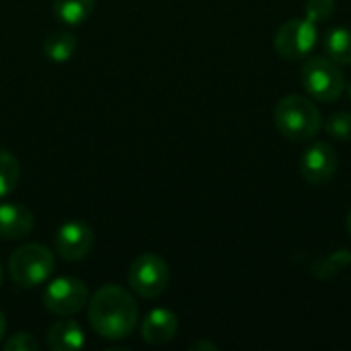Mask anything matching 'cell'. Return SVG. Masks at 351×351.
<instances>
[{"instance_id":"ba28073f","label":"cell","mask_w":351,"mask_h":351,"mask_svg":"<svg viewBox=\"0 0 351 351\" xmlns=\"http://www.w3.org/2000/svg\"><path fill=\"white\" fill-rule=\"evenodd\" d=\"M95 247V232L88 224L72 220L60 226L56 234V253L66 261H82Z\"/></svg>"},{"instance_id":"44dd1931","label":"cell","mask_w":351,"mask_h":351,"mask_svg":"<svg viewBox=\"0 0 351 351\" xmlns=\"http://www.w3.org/2000/svg\"><path fill=\"white\" fill-rule=\"evenodd\" d=\"M191 351H197V350H210V351H216L218 348L214 346V343H210V341H199V343H195V346H191L189 348Z\"/></svg>"},{"instance_id":"52a82bcc","label":"cell","mask_w":351,"mask_h":351,"mask_svg":"<svg viewBox=\"0 0 351 351\" xmlns=\"http://www.w3.org/2000/svg\"><path fill=\"white\" fill-rule=\"evenodd\" d=\"M88 304L86 284L76 278H58L43 292V306L56 317H74Z\"/></svg>"},{"instance_id":"7a4b0ae2","label":"cell","mask_w":351,"mask_h":351,"mask_svg":"<svg viewBox=\"0 0 351 351\" xmlns=\"http://www.w3.org/2000/svg\"><path fill=\"white\" fill-rule=\"evenodd\" d=\"M274 121L284 138L292 142H308L321 132L323 115L308 97L288 95L276 105Z\"/></svg>"},{"instance_id":"9a60e30c","label":"cell","mask_w":351,"mask_h":351,"mask_svg":"<svg viewBox=\"0 0 351 351\" xmlns=\"http://www.w3.org/2000/svg\"><path fill=\"white\" fill-rule=\"evenodd\" d=\"M95 8V0H53L56 16L66 25H80Z\"/></svg>"},{"instance_id":"7402d4cb","label":"cell","mask_w":351,"mask_h":351,"mask_svg":"<svg viewBox=\"0 0 351 351\" xmlns=\"http://www.w3.org/2000/svg\"><path fill=\"white\" fill-rule=\"evenodd\" d=\"M4 333H6V319H4V315L0 313V339H2Z\"/></svg>"},{"instance_id":"277c9868","label":"cell","mask_w":351,"mask_h":351,"mask_svg":"<svg viewBox=\"0 0 351 351\" xmlns=\"http://www.w3.org/2000/svg\"><path fill=\"white\" fill-rule=\"evenodd\" d=\"M302 84L306 93L321 103H333L346 90V78L339 64L327 56H313L304 62Z\"/></svg>"},{"instance_id":"8992f818","label":"cell","mask_w":351,"mask_h":351,"mask_svg":"<svg viewBox=\"0 0 351 351\" xmlns=\"http://www.w3.org/2000/svg\"><path fill=\"white\" fill-rule=\"evenodd\" d=\"M319 39V31L317 25L313 21L304 19H290L286 21L278 33H276V51L280 58L284 60H302L306 58Z\"/></svg>"},{"instance_id":"cb8c5ba5","label":"cell","mask_w":351,"mask_h":351,"mask_svg":"<svg viewBox=\"0 0 351 351\" xmlns=\"http://www.w3.org/2000/svg\"><path fill=\"white\" fill-rule=\"evenodd\" d=\"M346 90H348V97H350V101H351V82L346 84Z\"/></svg>"},{"instance_id":"d6986e66","label":"cell","mask_w":351,"mask_h":351,"mask_svg":"<svg viewBox=\"0 0 351 351\" xmlns=\"http://www.w3.org/2000/svg\"><path fill=\"white\" fill-rule=\"evenodd\" d=\"M335 12V0H306L304 2V16L315 25L325 23Z\"/></svg>"},{"instance_id":"4fadbf2b","label":"cell","mask_w":351,"mask_h":351,"mask_svg":"<svg viewBox=\"0 0 351 351\" xmlns=\"http://www.w3.org/2000/svg\"><path fill=\"white\" fill-rule=\"evenodd\" d=\"M323 47H325V56L337 62L339 66H351V29L335 27L327 31Z\"/></svg>"},{"instance_id":"d4e9b609","label":"cell","mask_w":351,"mask_h":351,"mask_svg":"<svg viewBox=\"0 0 351 351\" xmlns=\"http://www.w3.org/2000/svg\"><path fill=\"white\" fill-rule=\"evenodd\" d=\"M0 286H2V267H0Z\"/></svg>"},{"instance_id":"603a6c76","label":"cell","mask_w":351,"mask_h":351,"mask_svg":"<svg viewBox=\"0 0 351 351\" xmlns=\"http://www.w3.org/2000/svg\"><path fill=\"white\" fill-rule=\"evenodd\" d=\"M348 232H350V237H351V210H350V214H348Z\"/></svg>"},{"instance_id":"6da1fadb","label":"cell","mask_w":351,"mask_h":351,"mask_svg":"<svg viewBox=\"0 0 351 351\" xmlns=\"http://www.w3.org/2000/svg\"><path fill=\"white\" fill-rule=\"evenodd\" d=\"M88 323L103 339H125L138 323V304L121 286L107 284L88 300Z\"/></svg>"},{"instance_id":"5bb4252c","label":"cell","mask_w":351,"mask_h":351,"mask_svg":"<svg viewBox=\"0 0 351 351\" xmlns=\"http://www.w3.org/2000/svg\"><path fill=\"white\" fill-rule=\"evenodd\" d=\"M76 51V35L70 31H53L43 41V56L49 62H68Z\"/></svg>"},{"instance_id":"9c48e42d","label":"cell","mask_w":351,"mask_h":351,"mask_svg":"<svg viewBox=\"0 0 351 351\" xmlns=\"http://www.w3.org/2000/svg\"><path fill=\"white\" fill-rule=\"evenodd\" d=\"M337 167H339V158L335 150L325 142L313 144L300 158V173L304 181H308L311 185L329 183L335 177Z\"/></svg>"},{"instance_id":"ffe728a7","label":"cell","mask_w":351,"mask_h":351,"mask_svg":"<svg viewBox=\"0 0 351 351\" xmlns=\"http://www.w3.org/2000/svg\"><path fill=\"white\" fill-rule=\"evenodd\" d=\"M2 348L6 351H37L39 343L29 333H14Z\"/></svg>"},{"instance_id":"e0dca14e","label":"cell","mask_w":351,"mask_h":351,"mask_svg":"<svg viewBox=\"0 0 351 351\" xmlns=\"http://www.w3.org/2000/svg\"><path fill=\"white\" fill-rule=\"evenodd\" d=\"M21 177V165L14 154L8 150H0V197L8 195Z\"/></svg>"},{"instance_id":"5b68a950","label":"cell","mask_w":351,"mask_h":351,"mask_svg":"<svg viewBox=\"0 0 351 351\" xmlns=\"http://www.w3.org/2000/svg\"><path fill=\"white\" fill-rule=\"evenodd\" d=\"M169 280H171V274H169L167 261L154 253H142L140 257H136L128 271V282L132 290L138 296L148 298V300L165 294Z\"/></svg>"},{"instance_id":"7c38bea8","label":"cell","mask_w":351,"mask_h":351,"mask_svg":"<svg viewBox=\"0 0 351 351\" xmlns=\"http://www.w3.org/2000/svg\"><path fill=\"white\" fill-rule=\"evenodd\" d=\"M47 346L53 351H76L84 346V331L76 321H58L47 331Z\"/></svg>"},{"instance_id":"2e32d148","label":"cell","mask_w":351,"mask_h":351,"mask_svg":"<svg viewBox=\"0 0 351 351\" xmlns=\"http://www.w3.org/2000/svg\"><path fill=\"white\" fill-rule=\"evenodd\" d=\"M348 265H351V253L348 249H341V251H335L331 253L329 257L317 261L313 265V274L315 278L319 280H331L333 276H337L341 269H346Z\"/></svg>"},{"instance_id":"3957f363","label":"cell","mask_w":351,"mask_h":351,"mask_svg":"<svg viewBox=\"0 0 351 351\" xmlns=\"http://www.w3.org/2000/svg\"><path fill=\"white\" fill-rule=\"evenodd\" d=\"M53 267H56L53 255L49 253L47 247L37 243L19 247L8 261L10 280L21 288H33L47 282L49 276L53 274Z\"/></svg>"},{"instance_id":"ac0fdd59","label":"cell","mask_w":351,"mask_h":351,"mask_svg":"<svg viewBox=\"0 0 351 351\" xmlns=\"http://www.w3.org/2000/svg\"><path fill=\"white\" fill-rule=\"evenodd\" d=\"M325 130L331 138L335 140H341V142H351V113L348 111H339V113H333L327 123H325Z\"/></svg>"},{"instance_id":"30bf717a","label":"cell","mask_w":351,"mask_h":351,"mask_svg":"<svg viewBox=\"0 0 351 351\" xmlns=\"http://www.w3.org/2000/svg\"><path fill=\"white\" fill-rule=\"evenodd\" d=\"M179 331L177 315L169 308H154L142 323V339L150 346H165L175 339Z\"/></svg>"},{"instance_id":"8fae6325","label":"cell","mask_w":351,"mask_h":351,"mask_svg":"<svg viewBox=\"0 0 351 351\" xmlns=\"http://www.w3.org/2000/svg\"><path fill=\"white\" fill-rule=\"evenodd\" d=\"M33 214L21 204H0V239L16 241L33 230Z\"/></svg>"}]
</instances>
